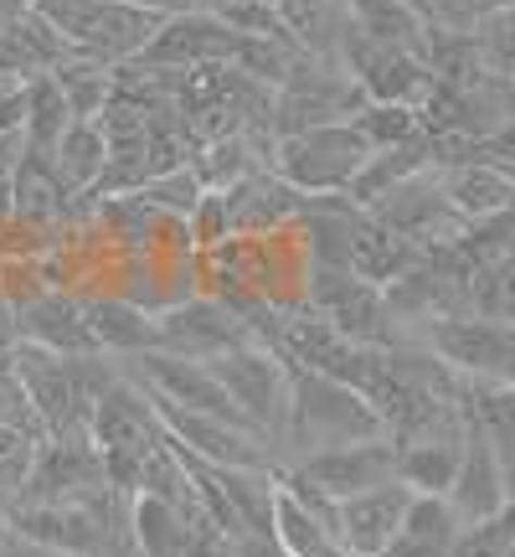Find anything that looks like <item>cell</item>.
Here are the masks:
<instances>
[{
    "mask_svg": "<svg viewBox=\"0 0 515 557\" xmlns=\"http://www.w3.org/2000/svg\"><path fill=\"white\" fill-rule=\"evenodd\" d=\"M366 156H372V145L351 124H319V129H304V135L274 139L268 165L304 197H330V191H346L356 181Z\"/></svg>",
    "mask_w": 515,
    "mask_h": 557,
    "instance_id": "cell-4",
    "label": "cell"
},
{
    "mask_svg": "<svg viewBox=\"0 0 515 557\" xmlns=\"http://www.w3.org/2000/svg\"><path fill=\"white\" fill-rule=\"evenodd\" d=\"M268 537H274L289 557H351L346 542H340V532H336V517L310 511V506L294 500L284 485H278V496H274V527H268Z\"/></svg>",
    "mask_w": 515,
    "mask_h": 557,
    "instance_id": "cell-27",
    "label": "cell"
},
{
    "mask_svg": "<svg viewBox=\"0 0 515 557\" xmlns=\"http://www.w3.org/2000/svg\"><path fill=\"white\" fill-rule=\"evenodd\" d=\"M340 67L351 73L366 103H423L428 99V88H434V73H428V62L417 58V52H397V47H377V41L366 37H346L340 47Z\"/></svg>",
    "mask_w": 515,
    "mask_h": 557,
    "instance_id": "cell-11",
    "label": "cell"
},
{
    "mask_svg": "<svg viewBox=\"0 0 515 557\" xmlns=\"http://www.w3.org/2000/svg\"><path fill=\"white\" fill-rule=\"evenodd\" d=\"M109 485L103 480V455L88 434H52L32 444L26 475H21L16 500L41 506V500H83L88 491Z\"/></svg>",
    "mask_w": 515,
    "mask_h": 557,
    "instance_id": "cell-7",
    "label": "cell"
},
{
    "mask_svg": "<svg viewBox=\"0 0 515 557\" xmlns=\"http://www.w3.org/2000/svg\"><path fill=\"white\" fill-rule=\"evenodd\" d=\"M459 403H464V413L485 429V438L495 444L505 491L515 496V387H495V382H464V377H459Z\"/></svg>",
    "mask_w": 515,
    "mask_h": 557,
    "instance_id": "cell-28",
    "label": "cell"
},
{
    "mask_svg": "<svg viewBox=\"0 0 515 557\" xmlns=\"http://www.w3.org/2000/svg\"><path fill=\"white\" fill-rule=\"evenodd\" d=\"M387 434L381 418L366 408L361 393H351L346 382L289 367V413H284V434H278V470L299 465V459L319 455V449H340L356 438Z\"/></svg>",
    "mask_w": 515,
    "mask_h": 557,
    "instance_id": "cell-1",
    "label": "cell"
},
{
    "mask_svg": "<svg viewBox=\"0 0 515 557\" xmlns=\"http://www.w3.org/2000/svg\"><path fill=\"white\" fill-rule=\"evenodd\" d=\"M469 418V413H464ZM449 506H454L459 527H475V521H490L511 500V491H505V475H500V459H495V444L485 438V429H479L475 418L464 423V455H459V475L454 485H449Z\"/></svg>",
    "mask_w": 515,
    "mask_h": 557,
    "instance_id": "cell-18",
    "label": "cell"
},
{
    "mask_svg": "<svg viewBox=\"0 0 515 557\" xmlns=\"http://www.w3.org/2000/svg\"><path fill=\"white\" fill-rule=\"evenodd\" d=\"M381 227H392L397 238H407L417 253H428V248H443V243H459L464 238V227L469 222L454 212V201L443 197V186H438L434 171H423V176L402 181L392 186L377 207H366Z\"/></svg>",
    "mask_w": 515,
    "mask_h": 557,
    "instance_id": "cell-8",
    "label": "cell"
},
{
    "mask_svg": "<svg viewBox=\"0 0 515 557\" xmlns=\"http://www.w3.org/2000/svg\"><path fill=\"white\" fill-rule=\"evenodd\" d=\"M67 124H73V109L62 99V88L52 83V73H41V78L26 83V124H21V129H26V150L52 156Z\"/></svg>",
    "mask_w": 515,
    "mask_h": 557,
    "instance_id": "cell-33",
    "label": "cell"
},
{
    "mask_svg": "<svg viewBox=\"0 0 515 557\" xmlns=\"http://www.w3.org/2000/svg\"><path fill=\"white\" fill-rule=\"evenodd\" d=\"M26 124V83H5L0 88V135H11Z\"/></svg>",
    "mask_w": 515,
    "mask_h": 557,
    "instance_id": "cell-40",
    "label": "cell"
},
{
    "mask_svg": "<svg viewBox=\"0 0 515 557\" xmlns=\"http://www.w3.org/2000/svg\"><path fill=\"white\" fill-rule=\"evenodd\" d=\"M21 160H26V129H11V135H0V186H11V181H16Z\"/></svg>",
    "mask_w": 515,
    "mask_h": 557,
    "instance_id": "cell-41",
    "label": "cell"
},
{
    "mask_svg": "<svg viewBox=\"0 0 515 557\" xmlns=\"http://www.w3.org/2000/svg\"><path fill=\"white\" fill-rule=\"evenodd\" d=\"M103 160H109V139H103L99 120H73L52 150V165H58L67 191H93L103 176Z\"/></svg>",
    "mask_w": 515,
    "mask_h": 557,
    "instance_id": "cell-30",
    "label": "cell"
},
{
    "mask_svg": "<svg viewBox=\"0 0 515 557\" xmlns=\"http://www.w3.org/2000/svg\"><path fill=\"white\" fill-rule=\"evenodd\" d=\"M217 480H222L227 506H233V517H238L242 537H268V527H274V496H278L274 470H217Z\"/></svg>",
    "mask_w": 515,
    "mask_h": 557,
    "instance_id": "cell-31",
    "label": "cell"
},
{
    "mask_svg": "<svg viewBox=\"0 0 515 557\" xmlns=\"http://www.w3.org/2000/svg\"><path fill=\"white\" fill-rule=\"evenodd\" d=\"M93 341H99L103 357H139V351H155V315L139 310L135 299L124 295H83Z\"/></svg>",
    "mask_w": 515,
    "mask_h": 557,
    "instance_id": "cell-22",
    "label": "cell"
},
{
    "mask_svg": "<svg viewBox=\"0 0 515 557\" xmlns=\"http://www.w3.org/2000/svg\"><path fill=\"white\" fill-rule=\"evenodd\" d=\"M160 434L165 429H160V413L150 408L145 387L135 377H124L120 367V377L103 387L93 413H88V438L99 444V455H145Z\"/></svg>",
    "mask_w": 515,
    "mask_h": 557,
    "instance_id": "cell-15",
    "label": "cell"
},
{
    "mask_svg": "<svg viewBox=\"0 0 515 557\" xmlns=\"http://www.w3.org/2000/svg\"><path fill=\"white\" fill-rule=\"evenodd\" d=\"M268 139L258 135H242V129H233V135H212L201 139L197 150H191V171H197V181L206 186V191H233L242 176H253L258 165H268Z\"/></svg>",
    "mask_w": 515,
    "mask_h": 557,
    "instance_id": "cell-24",
    "label": "cell"
},
{
    "mask_svg": "<svg viewBox=\"0 0 515 557\" xmlns=\"http://www.w3.org/2000/svg\"><path fill=\"white\" fill-rule=\"evenodd\" d=\"M417 253L407 238H397L392 227H381L372 212H361L356 227H351V238H346V269L356 278H366V284H377V289H387V284H397L402 274H413L417 269Z\"/></svg>",
    "mask_w": 515,
    "mask_h": 557,
    "instance_id": "cell-20",
    "label": "cell"
},
{
    "mask_svg": "<svg viewBox=\"0 0 515 557\" xmlns=\"http://www.w3.org/2000/svg\"><path fill=\"white\" fill-rule=\"evenodd\" d=\"M274 11H278V21H284V32H289V41H294L299 52L340 62V47L351 37V11H346V0H274Z\"/></svg>",
    "mask_w": 515,
    "mask_h": 557,
    "instance_id": "cell-23",
    "label": "cell"
},
{
    "mask_svg": "<svg viewBox=\"0 0 515 557\" xmlns=\"http://www.w3.org/2000/svg\"><path fill=\"white\" fill-rule=\"evenodd\" d=\"M201 186L197 171L191 165H176V171H165V176H150L145 186H139V197L150 201L155 212H165V218H191V207L201 201Z\"/></svg>",
    "mask_w": 515,
    "mask_h": 557,
    "instance_id": "cell-36",
    "label": "cell"
},
{
    "mask_svg": "<svg viewBox=\"0 0 515 557\" xmlns=\"http://www.w3.org/2000/svg\"><path fill=\"white\" fill-rule=\"evenodd\" d=\"M206 372H212L217 387L233 398V408L268 438V449H278L284 413H289V367L253 341V346H238V351H227V357H212Z\"/></svg>",
    "mask_w": 515,
    "mask_h": 557,
    "instance_id": "cell-5",
    "label": "cell"
},
{
    "mask_svg": "<svg viewBox=\"0 0 515 557\" xmlns=\"http://www.w3.org/2000/svg\"><path fill=\"white\" fill-rule=\"evenodd\" d=\"M238 557H289L274 537H238Z\"/></svg>",
    "mask_w": 515,
    "mask_h": 557,
    "instance_id": "cell-43",
    "label": "cell"
},
{
    "mask_svg": "<svg viewBox=\"0 0 515 557\" xmlns=\"http://www.w3.org/2000/svg\"><path fill=\"white\" fill-rule=\"evenodd\" d=\"M469 37H475V47H479V58H485V67L515 83V0H505L495 16L479 21Z\"/></svg>",
    "mask_w": 515,
    "mask_h": 557,
    "instance_id": "cell-35",
    "label": "cell"
},
{
    "mask_svg": "<svg viewBox=\"0 0 515 557\" xmlns=\"http://www.w3.org/2000/svg\"><path fill=\"white\" fill-rule=\"evenodd\" d=\"M191 5H197V11H206V16H222L233 0H191Z\"/></svg>",
    "mask_w": 515,
    "mask_h": 557,
    "instance_id": "cell-47",
    "label": "cell"
},
{
    "mask_svg": "<svg viewBox=\"0 0 515 557\" xmlns=\"http://www.w3.org/2000/svg\"><path fill=\"white\" fill-rule=\"evenodd\" d=\"M11 372H16L21 393L32 398V408H37L47 438L52 434H88V413H83V403H78L67 357L47 351V346H32V341H16Z\"/></svg>",
    "mask_w": 515,
    "mask_h": 557,
    "instance_id": "cell-13",
    "label": "cell"
},
{
    "mask_svg": "<svg viewBox=\"0 0 515 557\" xmlns=\"http://www.w3.org/2000/svg\"><path fill=\"white\" fill-rule=\"evenodd\" d=\"M124 5H139V11H155V16H180V11H197L191 0H124Z\"/></svg>",
    "mask_w": 515,
    "mask_h": 557,
    "instance_id": "cell-44",
    "label": "cell"
},
{
    "mask_svg": "<svg viewBox=\"0 0 515 557\" xmlns=\"http://www.w3.org/2000/svg\"><path fill=\"white\" fill-rule=\"evenodd\" d=\"M145 398H150V408L160 413V429L176 438L186 455L206 459V465H217V470H278L274 449H268V438L253 434V429L227 423V418H212V413L176 408V403L155 398V393H145Z\"/></svg>",
    "mask_w": 515,
    "mask_h": 557,
    "instance_id": "cell-6",
    "label": "cell"
},
{
    "mask_svg": "<svg viewBox=\"0 0 515 557\" xmlns=\"http://www.w3.org/2000/svg\"><path fill=\"white\" fill-rule=\"evenodd\" d=\"M222 201H227L233 238H258V233L289 227L299 218V207H304V191H294L274 165H258L253 176H242L233 191H222Z\"/></svg>",
    "mask_w": 515,
    "mask_h": 557,
    "instance_id": "cell-19",
    "label": "cell"
},
{
    "mask_svg": "<svg viewBox=\"0 0 515 557\" xmlns=\"http://www.w3.org/2000/svg\"><path fill=\"white\" fill-rule=\"evenodd\" d=\"M11 320H16V341L47 346L58 357H99V341H93L83 295H73V289H41L37 299L16 305Z\"/></svg>",
    "mask_w": 515,
    "mask_h": 557,
    "instance_id": "cell-16",
    "label": "cell"
},
{
    "mask_svg": "<svg viewBox=\"0 0 515 557\" xmlns=\"http://www.w3.org/2000/svg\"><path fill=\"white\" fill-rule=\"evenodd\" d=\"M475 160H485V165H500V171H511V176H515V120L500 124L495 135L475 139Z\"/></svg>",
    "mask_w": 515,
    "mask_h": 557,
    "instance_id": "cell-39",
    "label": "cell"
},
{
    "mask_svg": "<svg viewBox=\"0 0 515 557\" xmlns=\"http://www.w3.org/2000/svg\"><path fill=\"white\" fill-rule=\"evenodd\" d=\"M346 11H351L356 37L377 41V47H397V52H417V58H423L428 32H434L428 11L413 0H346Z\"/></svg>",
    "mask_w": 515,
    "mask_h": 557,
    "instance_id": "cell-21",
    "label": "cell"
},
{
    "mask_svg": "<svg viewBox=\"0 0 515 557\" xmlns=\"http://www.w3.org/2000/svg\"><path fill=\"white\" fill-rule=\"evenodd\" d=\"M413 506V491L402 480H387V485H372L361 496L336 500V532L346 542L351 557H377L387 542L397 537V527Z\"/></svg>",
    "mask_w": 515,
    "mask_h": 557,
    "instance_id": "cell-17",
    "label": "cell"
},
{
    "mask_svg": "<svg viewBox=\"0 0 515 557\" xmlns=\"http://www.w3.org/2000/svg\"><path fill=\"white\" fill-rule=\"evenodd\" d=\"M242 41L233 26H222L217 16L206 11H180V16H165L160 32L150 37V47L139 52L135 62L145 67H171V73H191V67H217V62H238Z\"/></svg>",
    "mask_w": 515,
    "mask_h": 557,
    "instance_id": "cell-10",
    "label": "cell"
},
{
    "mask_svg": "<svg viewBox=\"0 0 515 557\" xmlns=\"http://www.w3.org/2000/svg\"><path fill=\"white\" fill-rule=\"evenodd\" d=\"M413 346L434 351L454 377L515 387V325L490 315H443L423 320L413 331Z\"/></svg>",
    "mask_w": 515,
    "mask_h": 557,
    "instance_id": "cell-2",
    "label": "cell"
},
{
    "mask_svg": "<svg viewBox=\"0 0 515 557\" xmlns=\"http://www.w3.org/2000/svg\"><path fill=\"white\" fill-rule=\"evenodd\" d=\"M135 557H238L212 517H186L165 500L135 496Z\"/></svg>",
    "mask_w": 515,
    "mask_h": 557,
    "instance_id": "cell-12",
    "label": "cell"
},
{
    "mask_svg": "<svg viewBox=\"0 0 515 557\" xmlns=\"http://www.w3.org/2000/svg\"><path fill=\"white\" fill-rule=\"evenodd\" d=\"M459 532H464V527H459L454 506L443 496H413L407 517L397 527V537L387 542L377 557H449Z\"/></svg>",
    "mask_w": 515,
    "mask_h": 557,
    "instance_id": "cell-26",
    "label": "cell"
},
{
    "mask_svg": "<svg viewBox=\"0 0 515 557\" xmlns=\"http://www.w3.org/2000/svg\"><path fill=\"white\" fill-rule=\"evenodd\" d=\"M186 233L197 243V253H212L217 243L233 238V227H227V201L222 191H201V201L191 207V218H186Z\"/></svg>",
    "mask_w": 515,
    "mask_h": 557,
    "instance_id": "cell-37",
    "label": "cell"
},
{
    "mask_svg": "<svg viewBox=\"0 0 515 557\" xmlns=\"http://www.w3.org/2000/svg\"><path fill=\"white\" fill-rule=\"evenodd\" d=\"M238 346H253V331H248L227 305H217L212 295H191L155 315V351L212 361V357L238 351Z\"/></svg>",
    "mask_w": 515,
    "mask_h": 557,
    "instance_id": "cell-9",
    "label": "cell"
},
{
    "mask_svg": "<svg viewBox=\"0 0 515 557\" xmlns=\"http://www.w3.org/2000/svg\"><path fill=\"white\" fill-rule=\"evenodd\" d=\"M351 129L372 150H397V145H413L423 135V114L413 103H361V114H351Z\"/></svg>",
    "mask_w": 515,
    "mask_h": 557,
    "instance_id": "cell-34",
    "label": "cell"
},
{
    "mask_svg": "<svg viewBox=\"0 0 515 557\" xmlns=\"http://www.w3.org/2000/svg\"><path fill=\"white\" fill-rule=\"evenodd\" d=\"M11 222H16V201H11V186H0V238L11 233Z\"/></svg>",
    "mask_w": 515,
    "mask_h": 557,
    "instance_id": "cell-45",
    "label": "cell"
},
{
    "mask_svg": "<svg viewBox=\"0 0 515 557\" xmlns=\"http://www.w3.org/2000/svg\"><path fill=\"white\" fill-rule=\"evenodd\" d=\"M304 305L315 310L319 320H330L346 341L356 346H377V351H392V346H413L407 331L397 325V315L387 310V295L377 284L356 278L351 269H315L304 274Z\"/></svg>",
    "mask_w": 515,
    "mask_h": 557,
    "instance_id": "cell-3",
    "label": "cell"
},
{
    "mask_svg": "<svg viewBox=\"0 0 515 557\" xmlns=\"http://www.w3.org/2000/svg\"><path fill=\"white\" fill-rule=\"evenodd\" d=\"M0 557H58V553H47V547H37V542L16 537L11 527H0Z\"/></svg>",
    "mask_w": 515,
    "mask_h": 557,
    "instance_id": "cell-42",
    "label": "cell"
},
{
    "mask_svg": "<svg viewBox=\"0 0 515 557\" xmlns=\"http://www.w3.org/2000/svg\"><path fill=\"white\" fill-rule=\"evenodd\" d=\"M32 11V0H0V26L5 21H16V16H26Z\"/></svg>",
    "mask_w": 515,
    "mask_h": 557,
    "instance_id": "cell-46",
    "label": "cell"
},
{
    "mask_svg": "<svg viewBox=\"0 0 515 557\" xmlns=\"http://www.w3.org/2000/svg\"><path fill=\"white\" fill-rule=\"evenodd\" d=\"M284 470H299L315 491H325L330 500L361 496L372 485H387L397 480V444L387 434L377 438H356V444H340V449H319V455L299 459V465H284Z\"/></svg>",
    "mask_w": 515,
    "mask_h": 557,
    "instance_id": "cell-14",
    "label": "cell"
},
{
    "mask_svg": "<svg viewBox=\"0 0 515 557\" xmlns=\"http://www.w3.org/2000/svg\"><path fill=\"white\" fill-rule=\"evenodd\" d=\"M0 320H11V305H5V295H0Z\"/></svg>",
    "mask_w": 515,
    "mask_h": 557,
    "instance_id": "cell-48",
    "label": "cell"
},
{
    "mask_svg": "<svg viewBox=\"0 0 515 557\" xmlns=\"http://www.w3.org/2000/svg\"><path fill=\"white\" fill-rule=\"evenodd\" d=\"M52 83L62 88V99H67V109H73V120H99L103 109H109V99H114V67L83 58V52H73L67 62H58V67H52Z\"/></svg>",
    "mask_w": 515,
    "mask_h": 557,
    "instance_id": "cell-32",
    "label": "cell"
},
{
    "mask_svg": "<svg viewBox=\"0 0 515 557\" xmlns=\"http://www.w3.org/2000/svg\"><path fill=\"white\" fill-rule=\"evenodd\" d=\"M217 21L233 26L238 37H289L284 21H278V11H274V0H233Z\"/></svg>",
    "mask_w": 515,
    "mask_h": 557,
    "instance_id": "cell-38",
    "label": "cell"
},
{
    "mask_svg": "<svg viewBox=\"0 0 515 557\" xmlns=\"http://www.w3.org/2000/svg\"><path fill=\"white\" fill-rule=\"evenodd\" d=\"M423 171H434L428 165V135H417L413 145H397V150H372L366 165L356 171V181L346 186V197L356 201V207H377L392 186L423 176Z\"/></svg>",
    "mask_w": 515,
    "mask_h": 557,
    "instance_id": "cell-29",
    "label": "cell"
},
{
    "mask_svg": "<svg viewBox=\"0 0 515 557\" xmlns=\"http://www.w3.org/2000/svg\"><path fill=\"white\" fill-rule=\"evenodd\" d=\"M469 423V418H464ZM459 455H464V429L459 434H434L397 444V480L413 496H449V485L459 475Z\"/></svg>",
    "mask_w": 515,
    "mask_h": 557,
    "instance_id": "cell-25",
    "label": "cell"
}]
</instances>
